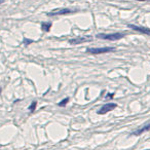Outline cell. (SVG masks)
<instances>
[{
  "mask_svg": "<svg viewBox=\"0 0 150 150\" xmlns=\"http://www.w3.org/2000/svg\"><path fill=\"white\" fill-rule=\"evenodd\" d=\"M125 33H112V34H98L97 37L100 38V39H104V40H110V41H115V40H119L121 38L125 37Z\"/></svg>",
  "mask_w": 150,
  "mask_h": 150,
  "instance_id": "obj_1",
  "label": "cell"
},
{
  "mask_svg": "<svg viewBox=\"0 0 150 150\" xmlns=\"http://www.w3.org/2000/svg\"><path fill=\"white\" fill-rule=\"evenodd\" d=\"M77 11V9H71V8H59V9H54V11L47 13L48 17H54V16H65V15H69V13H74Z\"/></svg>",
  "mask_w": 150,
  "mask_h": 150,
  "instance_id": "obj_2",
  "label": "cell"
},
{
  "mask_svg": "<svg viewBox=\"0 0 150 150\" xmlns=\"http://www.w3.org/2000/svg\"><path fill=\"white\" fill-rule=\"evenodd\" d=\"M115 48L114 47H88L86 48V52L92 54H106V52H113Z\"/></svg>",
  "mask_w": 150,
  "mask_h": 150,
  "instance_id": "obj_3",
  "label": "cell"
},
{
  "mask_svg": "<svg viewBox=\"0 0 150 150\" xmlns=\"http://www.w3.org/2000/svg\"><path fill=\"white\" fill-rule=\"evenodd\" d=\"M116 107H117V104H115V103H107V104L103 105V106L101 107L100 109H99L97 113H98L99 115L106 114V113H108V112H110V111L114 110Z\"/></svg>",
  "mask_w": 150,
  "mask_h": 150,
  "instance_id": "obj_4",
  "label": "cell"
},
{
  "mask_svg": "<svg viewBox=\"0 0 150 150\" xmlns=\"http://www.w3.org/2000/svg\"><path fill=\"white\" fill-rule=\"evenodd\" d=\"M93 40L92 36H86V37H77V38H73V39L68 40V42L72 45H76V44H81L86 43V42H91Z\"/></svg>",
  "mask_w": 150,
  "mask_h": 150,
  "instance_id": "obj_5",
  "label": "cell"
},
{
  "mask_svg": "<svg viewBox=\"0 0 150 150\" xmlns=\"http://www.w3.org/2000/svg\"><path fill=\"white\" fill-rule=\"evenodd\" d=\"M127 27H129V29L136 31V32H139V33H142V34H146V35H150V29L149 28L141 27V26H135V25H133V24H129Z\"/></svg>",
  "mask_w": 150,
  "mask_h": 150,
  "instance_id": "obj_6",
  "label": "cell"
},
{
  "mask_svg": "<svg viewBox=\"0 0 150 150\" xmlns=\"http://www.w3.org/2000/svg\"><path fill=\"white\" fill-rule=\"evenodd\" d=\"M148 131H150V122L146 123V125H144L143 127H139V129H137L136 131H134L133 133H132V135L133 136H140L143 133H146V132H148Z\"/></svg>",
  "mask_w": 150,
  "mask_h": 150,
  "instance_id": "obj_7",
  "label": "cell"
},
{
  "mask_svg": "<svg viewBox=\"0 0 150 150\" xmlns=\"http://www.w3.org/2000/svg\"><path fill=\"white\" fill-rule=\"evenodd\" d=\"M50 28H52V23H42L41 24V30L44 32H50Z\"/></svg>",
  "mask_w": 150,
  "mask_h": 150,
  "instance_id": "obj_8",
  "label": "cell"
},
{
  "mask_svg": "<svg viewBox=\"0 0 150 150\" xmlns=\"http://www.w3.org/2000/svg\"><path fill=\"white\" fill-rule=\"evenodd\" d=\"M69 101H70V99H69V98L63 99V100L61 101L60 103H58V106H60V107H65V106H66V105L69 103Z\"/></svg>",
  "mask_w": 150,
  "mask_h": 150,
  "instance_id": "obj_9",
  "label": "cell"
},
{
  "mask_svg": "<svg viewBox=\"0 0 150 150\" xmlns=\"http://www.w3.org/2000/svg\"><path fill=\"white\" fill-rule=\"evenodd\" d=\"M36 106H37V102H36V101H33V102L31 103V105H30V106H29V110H30V112L33 113L34 111L36 110Z\"/></svg>",
  "mask_w": 150,
  "mask_h": 150,
  "instance_id": "obj_10",
  "label": "cell"
},
{
  "mask_svg": "<svg viewBox=\"0 0 150 150\" xmlns=\"http://www.w3.org/2000/svg\"><path fill=\"white\" fill-rule=\"evenodd\" d=\"M32 42H34V40H32V39H27V38H25V39H24V44H25V45H28V44L32 43Z\"/></svg>",
  "mask_w": 150,
  "mask_h": 150,
  "instance_id": "obj_11",
  "label": "cell"
},
{
  "mask_svg": "<svg viewBox=\"0 0 150 150\" xmlns=\"http://www.w3.org/2000/svg\"><path fill=\"white\" fill-rule=\"evenodd\" d=\"M113 97H114V94H107L106 97H105V99H106V100H109V99H112Z\"/></svg>",
  "mask_w": 150,
  "mask_h": 150,
  "instance_id": "obj_12",
  "label": "cell"
},
{
  "mask_svg": "<svg viewBox=\"0 0 150 150\" xmlns=\"http://www.w3.org/2000/svg\"><path fill=\"white\" fill-rule=\"evenodd\" d=\"M136 1H150V0H136Z\"/></svg>",
  "mask_w": 150,
  "mask_h": 150,
  "instance_id": "obj_13",
  "label": "cell"
},
{
  "mask_svg": "<svg viewBox=\"0 0 150 150\" xmlns=\"http://www.w3.org/2000/svg\"><path fill=\"white\" fill-rule=\"evenodd\" d=\"M3 3V0H0V4H2Z\"/></svg>",
  "mask_w": 150,
  "mask_h": 150,
  "instance_id": "obj_14",
  "label": "cell"
},
{
  "mask_svg": "<svg viewBox=\"0 0 150 150\" xmlns=\"http://www.w3.org/2000/svg\"><path fill=\"white\" fill-rule=\"evenodd\" d=\"M1 92H2V88H0V94H1Z\"/></svg>",
  "mask_w": 150,
  "mask_h": 150,
  "instance_id": "obj_15",
  "label": "cell"
},
{
  "mask_svg": "<svg viewBox=\"0 0 150 150\" xmlns=\"http://www.w3.org/2000/svg\"><path fill=\"white\" fill-rule=\"evenodd\" d=\"M147 150H150V149H147Z\"/></svg>",
  "mask_w": 150,
  "mask_h": 150,
  "instance_id": "obj_16",
  "label": "cell"
}]
</instances>
